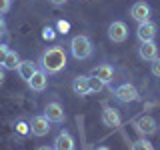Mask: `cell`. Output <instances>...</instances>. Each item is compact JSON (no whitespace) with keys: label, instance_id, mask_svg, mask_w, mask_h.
<instances>
[{"label":"cell","instance_id":"24","mask_svg":"<svg viewBox=\"0 0 160 150\" xmlns=\"http://www.w3.org/2000/svg\"><path fill=\"white\" fill-rule=\"evenodd\" d=\"M26 130H28V128H26V124H24V122H18V132H22V134H24Z\"/></svg>","mask_w":160,"mask_h":150},{"label":"cell","instance_id":"20","mask_svg":"<svg viewBox=\"0 0 160 150\" xmlns=\"http://www.w3.org/2000/svg\"><path fill=\"white\" fill-rule=\"evenodd\" d=\"M8 52H10V48L6 46V44H0V66L4 64V60H6V56H8Z\"/></svg>","mask_w":160,"mask_h":150},{"label":"cell","instance_id":"3","mask_svg":"<svg viewBox=\"0 0 160 150\" xmlns=\"http://www.w3.org/2000/svg\"><path fill=\"white\" fill-rule=\"evenodd\" d=\"M108 38L112 40V42H124V40L128 38V28H126V24L124 22H120V20H116V22H112L108 26Z\"/></svg>","mask_w":160,"mask_h":150},{"label":"cell","instance_id":"23","mask_svg":"<svg viewBox=\"0 0 160 150\" xmlns=\"http://www.w3.org/2000/svg\"><path fill=\"white\" fill-rule=\"evenodd\" d=\"M54 36V30L52 28H44V38H52Z\"/></svg>","mask_w":160,"mask_h":150},{"label":"cell","instance_id":"18","mask_svg":"<svg viewBox=\"0 0 160 150\" xmlns=\"http://www.w3.org/2000/svg\"><path fill=\"white\" fill-rule=\"evenodd\" d=\"M88 88H90V92H100L104 88V82L98 80L96 76H88Z\"/></svg>","mask_w":160,"mask_h":150},{"label":"cell","instance_id":"9","mask_svg":"<svg viewBox=\"0 0 160 150\" xmlns=\"http://www.w3.org/2000/svg\"><path fill=\"white\" fill-rule=\"evenodd\" d=\"M30 132L34 136H46L50 132V122L46 116H34L32 122H30Z\"/></svg>","mask_w":160,"mask_h":150},{"label":"cell","instance_id":"6","mask_svg":"<svg viewBox=\"0 0 160 150\" xmlns=\"http://www.w3.org/2000/svg\"><path fill=\"white\" fill-rule=\"evenodd\" d=\"M156 128H158V124L152 116H142V118L136 120V130L142 136H152V134H156Z\"/></svg>","mask_w":160,"mask_h":150},{"label":"cell","instance_id":"13","mask_svg":"<svg viewBox=\"0 0 160 150\" xmlns=\"http://www.w3.org/2000/svg\"><path fill=\"white\" fill-rule=\"evenodd\" d=\"M120 122H122V120H120V112L116 108H104V112H102V124L104 126L116 128Z\"/></svg>","mask_w":160,"mask_h":150},{"label":"cell","instance_id":"30","mask_svg":"<svg viewBox=\"0 0 160 150\" xmlns=\"http://www.w3.org/2000/svg\"><path fill=\"white\" fill-rule=\"evenodd\" d=\"M96 150H110V148H106V146H100V148H96Z\"/></svg>","mask_w":160,"mask_h":150},{"label":"cell","instance_id":"2","mask_svg":"<svg viewBox=\"0 0 160 150\" xmlns=\"http://www.w3.org/2000/svg\"><path fill=\"white\" fill-rule=\"evenodd\" d=\"M70 52L76 60H86L92 56V42H90L88 36L84 34H78L70 40Z\"/></svg>","mask_w":160,"mask_h":150},{"label":"cell","instance_id":"27","mask_svg":"<svg viewBox=\"0 0 160 150\" xmlns=\"http://www.w3.org/2000/svg\"><path fill=\"white\" fill-rule=\"evenodd\" d=\"M58 28L62 30V32H66V30H68V24L66 22H58Z\"/></svg>","mask_w":160,"mask_h":150},{"label":"cell","instance_id":"25","mask_svg":"<svg viewBox=\"0 0 160 150\" xmlns=\"http://www.w3.org/2000/svg\"><path fill=\"white\" fill-rule=\"evenodd\" d=\"M50 2H52L54 6H62V4H66L68 0H50Z\"/></svg>","mask_w":160,"mask_h":150},{"label":"cell","instance_id":"28","mask_svg":"<svg viewBox=\"0 0 160 150\" xmlns=\"http://www.w3.org/2000/svg\"><path fill=\"white\" fill-rule=\"evenodd\" d=\"M2 82H4V68L0 66V84H2Z\"/></svg>","mask_w":160,"mask_h":150},{"label":"cell","instance_id":"8","mask_svg":"<svg viewBox=\"0 0 160 150\" xmlns=\"http://www.w3.org/2000/svg\"><path fill=\"white\" fill-rule=\"evenodd\" d=\"M150 6L146 2H136L132 8H130V16H132L134 20H136L138 24H142V22H148L150 20Z\"/></svg>","mask_w":160,"mask_h":150},{"label":"cell","instance_id":"29","mask_svg":"<svg viewBox=\"0 0 160 150\" xmlns=\"http://www.w3.org/2000/svg\"><path fill=\"white\" fill-rule=\"evenodd\" d=\"M36 150H54V148H50V146H38Z\"/></svg>","mask_w":160,"mask_h":150},{"label":"cell","instance_id":"5","mask_svg":"<svg viewBox=\"0 0 160 150\" xmlns=\"http://www.w3.org/2000/svg\"><path fill=\"white\" fill-rule=\"evenodd\" d=\"M114 96H116L120 102H134V100H138V90L132 86V84H122V86H118L114 90Z\"/></svg>","mask_w":160,"mask_h":150},{"label":"cell","instance_id":"11","mask_svg":"<svg viewBox=\"0 0 160 150\" xmlns=\"http://www.w3.org/2000/svg\"><path fill=\"white\" fill-rule=\"evenodd\" d=\"M46 84H48V76H46L44 70H36L28 80V86L32 90H36V92H42V90L46 88Z\"/></svg>","mask_w":160,"mask_h":150},{"label":"cell","instance_id":"15","mask_svg":"<svg viewBox=\"0 0 160 150\" xmlns=\"http://www.w3.org/2000/svg\"><path fill=\"white\" fill-rule=\"evenodd\" d=\"M72 90L76 96H86V94H90V88H88V76H78L74 78L72 82Z\"/></svg>","mask_w":160,"mask_h":150},{"label":"cell","instance_id":"4","mask_svg":"<svg viewBox=\"0 0 160 150\" xmlns=\"http://www.w3.org/2000/svg\"><path fill=\"white\" fill-rule=\"evenodd\" d=\"M44 116L48 118V122L62 124L64 118H66V114H64V108L60 106L58 102H50V104H46V108H44Z\"/></svg>","mask_w":160,"mask_h":150},{"label":"cell","instance_id":"17","mask_svg":"<svg viewBox=\"0 0 160 150\" xmlns=\"http://www.w3.org/2000/svg\"><path fill=\"white\" fill-rule=\"evenodd\" d=\"M18 66H20L18 54L14 52V50H10L8 56H6V60H4V64H2V68H4V70H18Z\"/></svg>","mask_w":160,"mask_h":150},{"label":"cell","instance_id":"16","mask_svg":"<svg viewBox=\"0 0 160 150\" xmlns=\"http://www.w3.org/2000/svg\"><path fill=\"white\" fill-rule=\"evenodd\" d=\"M36 72V66H34L32 60H20V66H18V74L22 76V80H30V76Z\"/></svg>","mask_w":160,"mask_h":150},{"label":"cell","instance_id":"1","mask_svg":"<svg viewBox=\"0 0 160 150\" xmlns=\"http://www.w3.org/2000/svg\"><path fill=\"white\" fill-rule=\"evenodd\" d=\"M68 62V56H66V50L62 46H52V48H46L40 56V66H42L44 72L48 74H56L60 72Z\"/></svg>","mask_w":160,"mask_h":150},{"label":"cell","instance_id":"14","mask_svg":"<svg viewBox=\"0 0 160 150\" xmlns=\"http://www.w3.org/2000/svg\"><path fill=\"white\" fill-rule=\"evenodd\" d=\"M112 74H114V70H112L110 64H98V66L92 68V74H90V76H96L98 80H102V82L106 84V82L112 80Z\"/></svg>","mask_w":160,"mask_h":150},{"label":"cell","instance_id":"7","mask_svg":"<svg viewBox=\"0 0 160 150\" xmlns=\"http://www.w3.org/2000/svg\"><path fill=\"white\" fill-rule=\"evenodd\" d=\"M136 36L140 42H152L154 38H156V24L154 22H142L138 24V30H136Z\"/></svg>","mask_w":160,"mask_h":150},{"label":"cell","instance_id":"21","mask_svg":"<svg viewBox=\"0 0 160 150\" xmlns=\"http://www.w3.org/2000/svg\"><path fill=\"white\" fill-rule=\"evenodd\" d=\"M152 74H154L156 78H160V58L152 60Z\"/></svg>","mask_w":160,"mask_h":150},{"label":"cell","instance_id":"10","mask_svg":"<svg viewBox=\"0 0 160 150\" xmlns=\"http://www.w3.org/2000/svg\"><path fill=\"white\" fill-rule=\"evenodd\" d=\"M138 54L142 60H148V62H152V60L158 58V46L152 42H140V48H138Z\"/></svg>","mask_w":160,"mask_h":150},{"label":"cell","instance_id":"12","mask_svg":"<svg viewBox=\"0 0 160 150\" xmlns=\"http://www.w3.org/2000/svg\"><path fill=\"white\" fill-rule=\"evenodd\" d=\"M54 150H74L76 146H74V138L70 136L68 132H60L56 138H54V146H52Z\"/></svg>","mask_w":160,"mask_h":150},{"label":"cell","instance_id":"19","mask_svg":"<svg viewBox=\"0 0 160 150\" xmlns=\"http://www.w3.org/2000/svg\"><path fill=\"white\" fill-rule=\"evenodd\" d=\"M130 150H154V146L148 142L146 138H140V140H136V142H132V148Z\"/></svg>","mask_w":160,"mask_h":150},{"label":"cell","instance_id":"22","mask_svg":"<svg viewBox=\"0 0 160 150\" xmlns=\"http://www.w3.org/2000/svg\"><path fill=\"white\" fill-rule=\"evenodd\" d=\"M10 10V0H0V14L8 12Z\"/></svg>","mask_w":160,"mask_h":150},{"label":"cell","instance_id":"26","mask_svg":"<svg viewBox=\"0 0 160 150\" xmlns=\"http://www.w3.org/2000/svg\"><path fill=\"white\" fill-rule=\"evenodd\" d=\"M4 30H6V24H4V18L0 16V34H4Z\"/></svg>","mask_w":160,"mask_h":150}]
</instances>
